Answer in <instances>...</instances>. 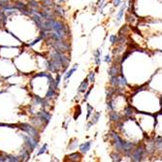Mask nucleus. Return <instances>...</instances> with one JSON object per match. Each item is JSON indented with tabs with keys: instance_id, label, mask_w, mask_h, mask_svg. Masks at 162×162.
<instances>
[{
	"instance_id": "nucleus-1",
	"label": "nucleus",
	"mask_w": 162,
	"mask_h": 162,
	"mask_svg": "<svg viewBox=\"0 0 162 162\" xmlns=\"http://www.w3.org/2000/svg\"><path fill=\"white\" fill-rule=\"evenodd\" d=\"M53 46H54V48L55 49V51L60 52V53L67 52L70 49V45L67 42H65L63 39H61V40H54Z\"/></svg>"
},
{
	"instance_id": "nucleus-2",
	"label": "nucleus",
	"mask_w": 162,
	"mask_h": 162,
	"mask_svg": "<svg viewBox=\"0 0 162 162\" xmlns=\"http://www.w3.org/2000/svg\"><path fill=\"white\" fill-rule=\"evenodd\" d=\"M20 126H21L20 128H21L23 131H25V132H26L27 135L32 136V137H34V138H36V139H38V138H39L38 131H37V129L35 128V127L29 125V124H27V123H22Z\"/></svg>"
},
{
	"instance_id": "nucleus-3",
	"label": "nucleus",
	"mask_w": 162,
	"mask_h": 162,
	"mask_svg": "<svg viewBox=\"0 0 162 162\" xmlns=\"http://www.w3.org/2000/svg\"><path fill=\"white\" fill-rule=\"evenodd\" d=\"M145 149L143 147H140V148H138L136 151H134V153L132 154V156H131V160L134 162H138V161H142V158H143V156H144L145 154Z\"/></svg>"
},
{
	"instance_id": "nucleus-4",
	"label": "nucleus",
	"mask_w": 162,
	"mask_h": 162,
	"mask_svg": "<svg viewBox=\"0 0 162 162\" xmlns=\"http://www.w3.org/2000/svg\"><path fill=\"white\" fill-rule=\"evenodd\" d=\"M23 138V140H24V142H25V144L28 146V148L32 151V150H34L35 148L37 147V145H38V139L36 138H34V137H32V136H23L22 137Z\"/></svg>"
},
{
	"instance_id": "nucleus-5",
	"label": "nucleus",
	"mask_w": 162,
	"mask_h": 162,
	"mask_svg": "<svg viewBox=\"0 0 162 162\" xmlns=\"http://www.w3.org/2000/svg\"><path fill=\"white\" fill-rule=\"evenodd\" d=\"M112 136L115 139V147H116V149H117L118 152H122L123 151V144H124V142L115 132H112Z\"/></svg>"
},
{
	"instance_id": "nucleus-6",
	"label": "nucleus",
	"mask_w": 162,
	"mask_h": 162,
	"mask_svg": "<svg viewBox=\"0 0 162 162\" xmlns=\"http://www.w3.org/2000/svg\"><path fill=\"white\" fill-rule=\"evenodd\" d=\"M37 117H39L44 122H45V124H47L49 121H50V119H51V115L48 113V112H45V111H43V112H41V113H39V114H37L36 115Z\"/></svg>"
},
{
	"instance_id": "nucleus-7",
	"label": "nucleus",
	"mask_w": 162,
	"mask_h": 162,
	"mask_svg": "<svg viewBox=\"0 0 162 162\" xmlns=\"http://www.w3.org/2000/svg\"><path fill=\"white\" fill-rule=\"evenodd\" d=\"M90 146H91V142H86L84 144L80 146V151L81 153H86L90 150Z\"/></svg>"
},
{
	"instance_id": "nucleus-8",
	"label": "nucleus",
	"mask_w": 162,
	"mask_h": 162,
	"mask_svg": "<svg viewBox=\"0 0 162 162\" xmlns=\"http://www.w3.org/2000/svg\"><path fill=\"white\" fill-rule=\"evenodd\" d=\"M118 73H121V71L118 72V69H117V65H113L110 69H109V75L111 77H115V76H117Z\"/></svg>"
},
{
	"instance_id": "nucleus-9",
	"label": "nucleus",
	"mask_w": 162,
	"mask_h": 162,
	"mask_svg": "<svg viewBox=\"0 0 162 162\" xmlns=\"http://www.w3.org/2000/svg\"><path fill=\"white\" fill-rule=\"evenodd\" d=\"M67 158L70 160V161H78L81 159V154L80 153H71L67 156Z\"/></svg>"
},
{
	"instance_id": "nucleus-10",
	"label": "nucleus",
	"mask_w": 162,
	"mask_h": 162,
	"mask_svg": "<svg viewBox=\"0 0 162 162\" xmlns=\"http://www.w3.org/2000/svg\"><path fill=\"white\" fill-rule=\"evenodd\" d=\"M87 86H88V79H85L79 86V92H84L87 88Z\"/></svg>"
},
{
	"instance_id": "nucleus-11",
	"label": "nucleus",
	"mask_w": 162,
	"mask_h": 162,
	"mask_svg": "<svg viewBox=\"0 0 162 162\" xmlns=\"http://www.w3.org/2000/svg\"><path fill=\"white\" fill-rule=\"evenodd\" d=\"M110 118H111V120H113V121H118L119 119H120V116L117 114V112H111L110 113Z\"/></svg>"
},
{
	"instance_id": "nucleus-12",
	"label": "nucleus",
	"mask_w": 162,
	"mask_h": 162,
	"mask_svg": "<svg viewBox=\"0 0 162 162\" xmlns=\"http://www.w3.org/2000/svg\"><path fill=\"white\" fill-rule=\"evenodd\" d=\"M77 69H78V65L76 64V65L73 67V68L71 69V70H70V71H68V72L66 73V75L64 76V80H65V81H67V80H68V79H69V78H70V77H71V76L73 75V73L75 72Z\"/></svg>"
},
{
	"instance_id": "nucleus-13",
	"label": "nucleus",
	"mask_w": 162,
	"mask_h": 162,
	"mask_svg": "<svg viewBox=\"0 0 162 162\" xmlns=\"http://www.w3.org/2000/svg\"><path fill=\"white\" fill-rule=\"evenodd\" d=\"M126 8V4L125 3H123V5L121 6V8L119 10V12H118V14H117V21H120L121 20V18L123 17V13H124V10Z\"/></svg>"
},
{
	"instance_id": "nucleus-14",
	"label": "nucleus",
	"mask_w": 162,
	"mask_h": 162,
	"mask_svg": "<svg viewBox=\"0 0 162 162\" xmlns=\"http://www.w3.org/2000/svg\"><path fill=\"white\" fill-rule=\"evenodd\" d=\"M94 58H95V62L97 65H100V63H101V59H100V57H101V51L100 50H97L95 53H94Z\"/></svg>"
},
{
	"instance_id": "nucleus-15",
	"label": "nucleus",
	"mask_w": 162,
	"mask_h": 162,
	"mask_svg": "<svg viewBox=\"0 0 162 162\" xmlns=\"http://www.w3.org/2000/svg\"><path fill=\"white\" fill-rule=\"evenodd\" d=\"M20 155H21V157L23 158V160L26 161V160H28V158H29V151H27V150H22L21 153H20Z\"/></svg>"
},
{
	"instance_id": "nucleus-16",
	"label": "nucleus",
	"mask_w": 162,
	"mask_h": 162,
	"mask_svg": "<svg viewBox=\"0 0 162 162\" xmlns=\"http://www.w3.org/2000/svg\"><path fill=\"white\" fill-rule=\"evenodd\" d=\"M118 81H119V85H126V79L124 76L122 75V73H120V76H118Z\"/></svg>"
},
{
	"instance_id": "nucleus-17",
	"label": "nucleus",
	"mask_w": 162,
	"mask_h": 162,
	"mask_svg": "<svg viewBox=\"0 0 162 162\" xmlns=\"http://www.w3.org/2000/svg\"><path fill=\"white\" fill-rule=\"evenodd\" d=\"M111 158H112L114 161H120V160H121V158H120L119 154H118L117 153H111Z\"/></svg>"
},
{
	"instance_id": "nucleus-18",
	"label": "nucleus",
	"mask_w": 162,
	"mask_h": 162,
	"mask_svg": "<svg viewBox=\"0 0 162 162\" xmlns=\"http://www.w3.org/2000/svg\"><path fill=\"white\" fill-rule=\"evenodd\" d=\"M111 83L113 85H119V81H118V76L111 77Z\"/></svg>"
},
{
	"instance_id": "nucleus-19",
	"label": "nucleus",
	"mask_w": 162,
	"mask_h": 162,
	"mask_svg": "<svg viewBox=\"0 0 162 162\" xmlns=\"http://www.w3.org/2000/svg\"><path fill=\"white\" fill-rule=\"evenodd\" d=\"M132 114H133V109L131 108V107H127L125 109V113H124L125 117H131Z\"/></svg>"
},
{
	"instance_id": "nucleus-20",
	"label": "nucleus",
	"mask_w": 162,
	"mask_h": 162,
	"mask_svg": "<svg viewBox=\"0 0 162 162\" xmlns=\"http://www.w3.org/2000/svg\"><path fill=\"white\" fill-rule=\"evenodd\" d=\"M55 13H57L59 16H64V11H63L62 8H60L59 6L55 7Z\"/></svg>"
},
{
	"instance_id": "nucleus-21",
	"label": "nucleus",
	"mask_w": 162,
	"mask_h": 162,
	"mask_svg": "<svg viewBox=\"0 0 162 162\" xmlns=\"http://www.w3.org/2000/svg\"><path fill=\"white\" fill-rule=\"evenodd\" d=\"M87 79H88V81H89L93 82V81H94V80H95V73L90 72L89 75H88V77H87Z\"/></svg>"
},
{
	"instance_id": "nucleus-22",
	"label": "nucleus",
	"mask_w": 162,
	"mask_h": 162,
	"mask_svg": "<svg viewBox=\"0 0 162 162\" xmlns=\"http://www.w3.org/2000/svg\"><path fill=\"white\" fill-rule=\"evenodd\" d=\"M29 6H30V8L35 9V8L38 7V3L36 1H34V0H31V1H29Z\"/></svg>"
},
{
	"instance_id": "nucleus-23",
	"label": "nucleus",
	"mask_w": 162,
	"mask_h": 162,
	"mask_svg": "<svg viewBox=\"0 0 162 162\" xmlns=\"http://www.w3.org/2000/svg\"><path fill=\"white\" fill-rule=\"evenodd\" d=\"M42 2H43V5H44V6H47V7H48V6H52V5L54 4V1H53V0H43Z\"/></svg>"
},
{
	"instance_id": "nucleus-24",
	"label": "nucleus",
	"mask_w": 162,
	"mask_h": 162,
	"mask_svg": "<svg viewBox=\"0 0 162 162\" xmlns=\"http://www.w3.org/2000/svg\"><path fill=\"white\" fill-rule=\"evenodd\" d=\"M99 117H100V113H96V114L94 115L93 118H92L93 120H92V121H90V122H91L92 124H93V123H96V122L98 121V118H99Z\"/></svg>"
},
{
	"instance_id": "nucleus-25",
	"label": "nucleus",
	"mask_w": 162,
	"mask_h": 162,
	"mask_svg": "<svg viewBox=\"0 0 162 162\" xmlns=\"http://www.w3.org/2000/svg\"><path fill=\"white\" fill-rule=\"evenodd\" d=\"M8 1H9V0H0V7H2L3 9H4L5 7H7V5L9 4Z\"/></svg>"
},
{
	"instance_id": "nucleus-26",
	"label": "nucleus",
	"mask_w": 162,
	"mask_h": 162,
	"mask_svg": "<svg viewBox=\"0 0 162 162\" xmlns=\"http://www.w3.org/2000/svg\"><path fill=\"white\" fill-rule=\"evenodd\" d=\"M117 40H118V38L116 35H112V36L110 37V41H111L112 44H116L117 42Z\"/></svg>"
},
{
	"instance_id": "nucleus-27",
	"label": "nucleus",
	"mask_w": 162,
	"mask_h": 162,
	"mask_svg": "<svg viewBox=\"0 0 162 162\" xmlns=\"http://www.w3.org/2000/svg\"><path fill=\"white\" fill-rule=\"evenodd\" d=\"M47 149H48V145H44L43 146V148L40 150V152L38 153V155H41L42 153H46L47 152Z\"/></svg>"
},
{
	"instance_id": "nucleus-28",
	"label": "nucleus",
	"mask_w": 162,
	"mask_h": 162,
	"mask_svg": "<svg viewBox=\"0 0 162 162\" xmlns=\"http://www.w3.org/2000/svg\"><path fill=\"white\" fill-rule=\"evenodd\" d=\"M72 145L70 144L69 145V149H71V150H73V149H76L77 148V146H78V140H76L75 141V143H73V140H72Z\"/></svg>"
},
{
	"instance_id": "nucleus-29",
	"label": "nucleus",
	"mask_w": 162,
	"mask_h": 162,
	"mask_svg": "<svg viewBox=\"0 0 162 162\" xmlns=\"http://www.w3.org/2000/svg\"><path fill=\"white\" fill-rule=\"evenodd\" d=\"M92 111H93V108L90 106L89 104L87 105V118H89V117H90V115H91V113H92Z\"/></svg>"
},
{
	"instance_id": "nucleus-30",
	"label": "nucleus",
	"mask_w": 162,
	"mask_h": 162,
	"mask_svg": "<svg viewBox=\"0 0 162 162\" xmlns=\"http://www.w3.org/2000/svg\"><path fill=\"white\" fill-rule=\"evenodd\" d=\"M90 90H91V88H89V89L86 91V93L84 94V100L87 99V97H88V95H89V93H90Z\"/></svg>"
},
{
	"instance_id": "nucleus-31",
	"label": "nucleus",
	"mask_w": 162,
	"mask_h": 162,
	"mask_svg": "<svg viewBox=\"0 0 162 162\" xmlns=\"http://www.w3.org/2000/svg\"><path fill=\"white\" fill-rule=\"evenodd\" d=\"M105 62H111V57H110V55H106V56H105Z\"/></svg>"
},
{
	"instance_id": "nucleus-32",
	"label": "nucleus",
	"mask_w": 162,
	"mask_h": 162,
	"mask_svg": "<svg viewBox=\"0 0 162 162\" xmlns=\"http://www.w3.org/2000/svg\"><path fill=\"white\" fill-rule=\"evenodd\" d=\"M120 1H121V0H115V1H114V5H115V6H118L119 3H120Z\"/></svg>"
},
{
	"instance_id": "nucleus-33",
	"label": "nucleus",
	"mask_w": 162,
	"mask_h": 162,
	"mask_svg": "<svg viewBox=\"0 0 162 162\" xmlns=\"http://www.w3.org/2000/svg\"><path fill=\"white\" fill-rule=\"evenodd\" d=\"M59 80H60V76L58 75V76H57V78H56V81H55V83H56V85H58V83H59Z\"/></svg>"
},
{
	"instance_id": "nucleus-34",
	"label": "nucleus",
	"mask_w": 162,
	"mask_h": 162,
	"mask_svg": "<svg viewBox=\"0 0 162 162\" xmlns=\"http://www.w3.org/2000/svg\"><path fill=\"white\" fill-rule=\"evenodd\" d=\"M103 2H104V0H99L98 3H97V5H98V6H102V5H103Z\"/></svg>"
},
{
	"instance_id": "nucleus-35",
	"label": "nucleus",
	"mask_w": 162,
	"mask_h": 162,
	"mask_svg": "<svg viewBox=\"0 0 162 162\" xmlns=\"http://www.w3.org/2000/svg\"><path fill=\"white\" fill-rule=\"evenodd\" d=\"M65 0H59V2H64Z\"/></svg>"
},
{
	"instance_id": "nucleus-36",
	"label": "nucleus",
	"mask_w": 162,
	"mask_h": 162,
	"mask_svg": "<svg viewBox=\"0 0 162 162\" xmlns=\"http://www.w3.org/2000/svg\"><path fill=\"white\" fill-rule=\"evenodd\" d=\"M1 17H2V14L0 13V19H1Z\"/></svg>"
},
{
	"instance_id": "nucleus-37",
	"label": "nucleus",
	"mask_w": 162,
	"mask_h": 162,
	"mask_svg": "<svg viewBox=\"0 0 162 162\" xmlns=\"http://www.w3.org/2000/svg\"><path fill=\"white\" fill-rule=\"evenodd\" d=\"M0 158H1V156H0Z\"/></svg>"
}]
</instances>
